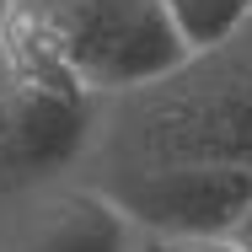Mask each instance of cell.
Wrapping results in <instances>:
<instances>
[{
  "mask_svg": "<svg viewBox=\"0 0 252 252\" xmlns=\"http://www.w3.org/2000/svg\"><path fill=\"white\" fill-rule=\"evenodd\" d=\"M247 166L252 172V22L225 43L183 54L166 75L97 102L81 177L113 166Z\"/></svg>",
  "mask_w": 252,
  "mask_h": 252,
  "instance_id": "1",
  "label": "cell"
},
{
  "mask_svg": "<svg viewBox=\"0 0 252 252\" xmlns=\"http://www.w3.org/2000/svg\"><path fill=\"white\" fill-rule=\"evenodd\" d=\"M0 54L38 59L102 102L166 75L188 49L161 0H16Z\"/></svg>",
  "mask_w": 252,
  "mask_h": 252,
  "instance_id": "2",
  "label": "cell"
},
{
  "mask_svg": "<svg viewBox=\"0 0 252 252\" xmlns=\"http://www.w3.org/2000/svg\"><path fill=\"white\" fill-rule=\"evenodd\" d=\"M97 97L38 59L0 54V177L38 183L81 166Z\"/></svg>",
  "mask_w": 252,
  "mask_h": 252,
  "instance_id": "3",
  "label": "cell"
},
{
  "mask_svg": "<svg viewBox=\"0 0 252 252\" xmlns=\"http://www.w3.org/2000/svg\"><path fill=\"white\" fill-rule=\"evenodd\" d=\"M86 183H97L134 220L140 236H225L252 204L247 166H209V161L113 166L92 172Z\"/></svg>",
  "mask_w": 252,
  "mask_h": 252,
  "instance_id": "4",
  "label": "cell"
},
{
  "mask_svg": "<svg viewBox=\"0 0 252 252\" xmlns=\"http://www.w3.org/2000/svg\"><path fill=\"white\" fill-rule=\"evenodd\" d=\"M11 252H140V231L97 183L43 188L16 220Z\"/></svg>",
  "mask_w": 252,
  "mask_h": 252,
  "instance_id": "5",
  "label": "cell"
},
{
  "mask_svg": "<svg viewBox=\"0 0 252 252\" xmlns=\"http://www.w3.org/2000/svg\"><path fill=\"white\" fill-rule=\"evenodd\" d=\"M161 5H166V22L188 54L215 49L252 22V0H161Z\"/></svg>",
  "mask_w": 252,
  "mask_h": 252,
  "instance_id": "6",
  "label": "cell"
},
{
  "mask_svg": "<svg viewBox=\"0 0 252 252\" xmlns=\"http://www.w3.org/2000/svg\"><path fill=\"white\" fill-rule=\"evenodd\" d=\"M140 252H247V247L225 231V236H140Z\"/></svg>",
  "mask_w": 252,
  "mask_h": 252,
  "instance_id": "7",
  "label": "cell"
},
{
  "mask_svg": "<svg viewBox=\"0 0 252 252\" xmlns=\"http://www.w3.org/2000/svg\"><path fill=\"white\" fill-rule=\"evenodd\" d=\"M231 236H236V242H242V247L252 252V204H247V209H242V220L231 225Z\"/></svg>",
  "mask_w": 252,
  "mask_h": 252,
  "instance_id": "8",
  "label": "cell"
},
{
  "mask_svg": "<svg viewBox=\"0 0 252 252\" xmlns=\"http://www.w3.org/2000/svg\"><path fill=\"white\" fill-rule=\"evenodd\" d=\"M11 22H16V0H0V49H5V32H11Z\"/></svg>",
  "mask_w": 252,
  "mask_h": 252,
  "instance_id": "9",
  "label": "cell"
}]
</instances>
